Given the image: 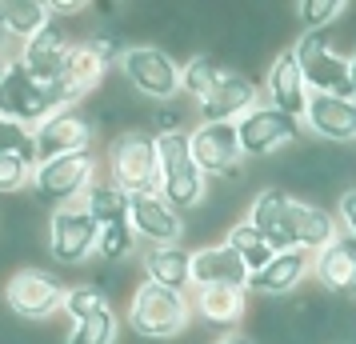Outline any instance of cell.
<instances>
[{"instance_id": "cell-1", "label": "cell", "mask_w": 356, "mask_h": 344, "mask_svg": "<svg viewBox=\"0 0 356 344\" xmlns=\"http://www.w3.org/2000/svg\"><path fill=\"white\" fill-rule=\"evenodd\" d=\"M60 108H76L72 97L65 92V84H40L24 72L20 60H8L4 81H0V120L33 132L36 124H44Z\"/></svg>"}, {"instance_id": "cell-2", "label": "cell", "mask_w": 356, "mask_h": 344, "mask_svg": "<svg viewBox=\"0 0 356 344\" xmlns=\"http://www.w3.org/2000/svg\"><path fill=\"white\" fill-rule=\"evenodd\" d=\"M108 177L129 197H156L161 193V161H156V136L129 129L113 136L108 145Z\"/></svg>"}, {"instance_id": "cell-3", "label": "cell", "mask_w": 356, "mask_h": 344, "mask_svg": "<svg viewBox=\"0 0 356 344\" xmlns=\"http://www.w3.org/2000/svg\"><path fill=\"white\" fill-rule=\"evenodd\" d=\"M156 161H161V200L168 208H196L204 200V172L196 168L188 132H156Z\"/></svg>"}, {"instance_id": "cell-4", "label": "cell", "mask_w": 356, "mask_h": 344, "mask_svg": "<svg viewBox=\"0 0 356 344\" xmlns=\"http://www.w3.org/2000/svg\"><path fill=\"white\" fill-rule=\"evenodd\" d=\"M188 296L172 293V288H161L152 280H140L132 288V304H129V325L136 336L145 341H172L188 328Z\"/></svg>"}, {"instance_id": "cell-5", "label": "cell", "mask_w": 356, "mask_h": 344, "mask_svg": "<svg viewBox=\"0 0 356 344\" xmlns=\"http://www.w3.org/2000/svg\"><path fill=\"white\" fill-rule=\"evenodd\" d=\"M292 56L300 65V76H305L308 92L316 97H348L356 100L353 88V56L332 49V40L324 33H305L296 44H292Z\"/></svg>"}, {"instance_id": "cell-6", "label": "cell", "mask_w": 356, "mask_h": 344, "mask_svg": "<svg viewBox=\"0 0 356 344\" xmlns=\"http://www.w3.org/2000/svg\"><path fill=\"white\" fill-rule=\"evenodd\" d=\"M92 172H97V152H68V156H56V161H40L33 168V193L36 200L44 204H76V197L88 193L92 184Z\"/></svg>"}, {"instance_id": "cell-7", "label": "cell", "mask_w": 356, "mask_h": 344, "mask_svg": "<svg viewBox=\"0 0 356 344\" xmlns=\"http://www.w3.org/2000/svg\"><path fill=\"white\" fill-rule=\"evenodd\" d=\"M120 72L148 100H172L180 92V65L156 44H124Z\"/></svg>"}, {"instance_id": "cell-8", "label": "cell", "mask_w": 356, "mask_h": 344, "mask_svg": "<svg viewBox=\"0 0 356 344\" xmlns=\"http://www.w3.org/2000/svg\"><path fill=\"white\" fill-rule=\"evenodd\" d=\"M65 293L68 288L44 268H17L4 280V304L24 320H49L65 309Z\"/></svg>"}, {"instance_id": "cell-9", "label": "cell", "mask_w": 356, "mask_h": 344, "mask_svg": "<svg viewBox=\"0 0 356 344\" xmlns=\"http://www.w3.org/2000/svg\"><path fill=\"white\" fill-rule=\"evenodd\" d=\"M120 52H124V44H120L116 36H92V40H84V44H72L65 76H60L65 92L72 97V104H76L81 97H88V92L104 81L108 65L120 60Z\"/></svg>"}, {"instance_id": "cell-10", "label": "cell", "mask_w": 356, "mask_h": 344, "mask_svg": "<svg viewBox=\"0 0 356 344\" xmlns=\"http://www.w3.org/2000/svg\"><path fill=\"white\" fill-rule=\"evenodd\" d=\"M92 136H97L92 116H84L81 108H60V113H52L44 124L33 129L36 164L68 156V152H88V148H92Z\"/></svg>"}, {"instance_id": "cell-11", "label": "cell", "mask_w": 356, "mask_h": 344, "mask_svg": "<svg viewBox=\"0 0 356 344\" xmlns=\"http://www.w3.org/2000/svg\"><path fill=\"white\" fill-rule=\"evenodd\" d=\"M97 220L84 213V204H65L49 220V252L60 264H84L97 256Z\"/></svg>"}, {"instance_id": "cell-12", "label": "cell", "mask_w": 356, "mask_h": 344, "mask_svg": "<svg viewBox=\"0 0 356 344\" xmlns=\"http://www.w3.org/2000/svg\"><path fill=\"white\" fill-rule=\"evenodd\" d=\"M236 136H241L244 156H273L276 148L292 145L300 136V120L276 113L273 104H257L248 116L236 120Z\"/></svg>"}, {"instance_id": "cell-13", "label": "cell", "mask_w": 356, "mask_h": 344, "mask_svg": "<svg viewBox=\"0 0 356 344\" xmlns=\"http://www.w3.org/2000/svg\"><path fill=\"white\" fill-rule=\"evenodd\" d=\"M257 104H260L257 81L244 76V72L225 68V76L216 81V88L196 104V116H200V124H236V120L248 116Z\"/></svg>"}, {"instance_id": "cell-14", "label": "cell", "mask_w": 356, "mask_h": 344, "mask_svg": "<svg viewBox=\"0 0 356 344\" xmlns=\"http://www.w3.org/2000/svg\"><path fill=\"white\" fill-rule=\"evenodd\" d=\"M248 224L268 240L273 252L296 248V197L284 188H268L248 204Z\"/></svg>"}, {"instance_id": "cell-15", "label": "cell", "mask_w": 356, "mask_h": 344, "mask_svg": "<svg viewBox=\"0 0 356 344\" xmlns=\"http://www.w3.org/2000/svg\"><path fill=\"white\" fill-rule=\"evenodd\" d=\"M68 52H72V40H68L65 24L52 17L44 28L36 36H29L24 44H20V65H24V72L33 76V81L40 84H60V76H65V65H68Z\"/></svg>"}, {"instance_id": "cell-16", "label": "cell", "mask_w": 356, "mask_h": 344, "mask_svg": "<svg viewBox=\"0 0 356 344\" xmlns=\"http://www.w3.org/2000/svg\"><path fill=\"white\" fill-rule=\"evenodd\" d=\"M188 148H193V161L204 177H228L244 161L236 124H196L188 132Z\"/></svg>"}, {"instance_id": "cell-17", "label": "cell", "mask_w": 356, "mask_h": 344, "mask_svg": "<svg viewBox=\"0 0 356 344\" xmlns=\"http://www.w3.org/2000/svg\"><path fill=\"white\" fill-rule=\"evenodd\" d=\"M300 124H308V132L328 140V145H353L356 140V100L308 92V108L300 116Z\"/></svg>"}, {"instance_id": "cell-18", "label": "cell", "mask_w": 356, "mask_h": 344, "mask_svg": "<svg viewBox=\"0 0 356 344\" xmlns=\"http://www.w3.org/2000/svg\"><path fill=\"white\" fill-rule=\"evenodd\" d=\"M248 268L244 261L225 245H204L193 252V288H216V284H228V288H248Z\"/></svg>"}, {"instance_id": "cell-19", "label": "cell", "mask_w": 356, "mask_h": 344, "mask_svg": "<svg viewBox=\"0 0 356 344\" xmlns=\"http://www.w3.org/2000/svg\"><path fill=\"white\" fill-rule=\"evenodd\" d=\"M129 224L140 240H152V245H177L184 236V220H180L177 208H168L156 197H129Z\"/></svg>"}, {"instance_id": "cell-20", "label": "cell", "mask_w": 356, "mask_h": 344, "mask_svg": "<svg viewBox=\"0 0 356 344\" xmlns=\"http://www.w3.org/2000/svg\"><path fill=\"white\" fill-rule=\"evenodd\" d=\"M308 272H312V252H305V248L273 252V261L264 264L260 272L248 277V293H257V296H284V293H292V288H300Z\"/></svg>"}, {"instance_id": "cell-21", "label": "cell", "mask_w": 356, "mask_h": 344, "mask_svg": "<svg viewBox=\"0 0 356 344\" xmlns=\"http://www.w3.org/2000/svg\"><path fill=\"white\" fill-rule=\"evenodd\" d=\"M264 92H268V104H273L276 113L296 116V120L305 116V108H308V84H305V76H300V65H296L292 49H284L273 60L268 81H264Z\"/></svg>"}, {"instance_id": "cell-22", "label": "cell", "mask_w": 356, "mask_h": 344, "mask_svg": "<svg viewBox=\"0 0 356 344\" xmlns=\"http://www.w3.org/2000/svg\"><path fill=\"white\" fill-rule=\"evenodd\" d=\"M312 277L321 280L328 293L356 296V240L340 232L332 245H324L312 256Z\"/></svg>"}, {"instance_id": "cell-23", "label": "cell", "mask_w": 356, "mask_h": 344, "mask_svg": "<svg viewBox=\"0 0 356 344\" xmlns=\"http://www.w3.org/2000/svg\"><path fill=\"white\" fill-rule=\"evenodd\" d=\"M145 280L184 293L193 284V252L184 245H152L145 252Z\"/></svg>"}, {"instance_id": "cell-24", "label": "cell", "mask_w": 356, "mask_h": 344, "mask_svg": "<svg viewBox=\"0 0 356 344\" xmlns=\"http://www.w3.org/2000/svg\"><path fill=\"white\" fill-rule=\"evenodd\" d=\"M196 312L216 328H232L244 320L248 312V288H228V284H216V288H196Z\"/></svg>"}, {"instance_id": "cell-25", "label": "cell", "mask_w": 356, "mask_h": 344, "mask_svg": "<svg viewBox=\"0 0 356 344\" xmlns=\"http://www.w3.org/2000/svg\"><path fill=\"white\" fill-rule=\"evenodd\" d=\"M340 236V224L337 216L321 208V204H308V200H296V248H305V252H321L324 245H332Z\"/></svg>"}, {"instance_id": "cell-26", "label": "cell", "mask_w": 356, "mask_h": 344, "mask_svg": "<svg viewBox=\"0 0 356 344\" xmlns=\"http://www.w3.org/2000/svg\"><path fill=\"white\" fill-rule=\"evenodd\" d=\"M52 20V4L44 0H0V28L8 33V40H29Z\"/></svg>"}, {"instance_id": "cell-27", "label": "cell", "mask_w": 356, "mask_h": 344, "mask_svg": "<svg viewBox=\"0 0 356 344\" xmlns=\"http://www.w3.org/2000/svg\"><path fill=\"white\" fill-rule=\"evenodd\" d=\"M81 204H84V213L97 220V229L116 224V220H129V193H120L113 181H92Z\"/></svg>"}, {"instance_id": "cell-28", "label": "cell", "mask_w": 356, "mask_h": 344, "mask_svg": "<svg viewBox=\"0 0 356 344\" xmlns=\"http://www.w3.org/2000/svg\"><path fill=\"white\" fill-rule=\"evenodd\" d=\"M220 76H225L220 60H216V56H209V52H196L193 60H184V65H180V92H188V97L200 104V100L216 88V81H220Z\"/></svg>"}, {"instance_id": "cell-29", "label": "cell", "mask_w": 356, "mask_h": 344, "mask_svg": "<svg viewBox=\"0 0 356 344\" xmlns=\"http://www.w3.org/2000/svg\"><path fill=\"white\" fill-rule=\"evenodd\" d=\"M225 245L232 248L236 256H241L248 272H260L264 264L273 261V248H268V240H264V236H260V232L252 229L248 220H241V224H232V229H228Z\"/></svg>"}, {"instance_id": "cell-30", "label": "cell", "mask_w": 356, "mask_h": 344, "mask_svg": "<svg viewBox=\"0 0 356 344\" xmlns=\"http://www.w3.org/2000/svg\"><path fill=\"white\" fill-rule=\"evenodd\" d=\"M132 245H136V232H132L129 220L104 224V229L97 232V256L100 261H108V264H120L132 252Z\"/></svg>"}, {"instance_id": "cell-31", "label": "cell", "mask_w": 356, "mask_h": 344, "mask_svg": "<svg viewBox=\"0 0 356 344\" xmlns=\"http://www.w3.org/2000/svg\"><path fill=\"white\" fill-rule=\"evenodd\" d=\"M116 341V312L104 309L88 320H76L68 332V344H113Z\"/></svg>"}, {"instance_id": "cell-32", "label": "cell", "mask_w": 356, "mask_h": 344, "mask_svg": "<svg viewBox=\"0 0 356 344\" xmlns=\"http://www.w3.org/2000/svg\"><path fill=\"white\" fill-rule=\"evenodd\" d=\"M104 309H108V296L100 293L97 284H76V288L65 293V309L60 312H68V320L76 325V320H88V316H97Z\"/></svg>"}, {"instance_id": "cell-33", "label": "cell", "mask_w": 356, "mask_h": 344, "mask_svg": "<svg viewBox=\"0 0 356 344\" xmlns=\"http://www.w3.org/2000/svg\"><path fill=\"white\" fill-rule=\"evenodd\" d=\"M33 168L36 164L20 152H0V193H20L33 184Z\"/></svg>"}, {"instance_id": "cell-34", "label": "cell", "mask_w": 356, "mask_h": 344, "mask_svg": "<svg viewBox=\"0 0 356 344\" xmlns=\"http://www.w3.org/2000/svg\"><path fill=\"white\" fill-rule=\"evenodd\" d=\"M344 8H348L344 0H300V4H296V13H300V20L308 24V33H324L332 20H340Z\"/></svg>"}, {"instance_id": "cell-35", "label": "cell", "mask_w": 356, "mask_h": 344, "mask_svg": "<svg viewBox=\"0 0 356 344\" xmlns=\"http://www.w3.org/2000/svg\"><path fill=\"white\" fill-rule=\"evenodd\" d=\"M0 152H20V156H29V161L36 164L33 132L20 129V124H8V120H0Z\"/></svg>"}, {"instance_id": "cell-36", "label": "cell", "mask_w": 356, "mask_h": 344, "mask_svg": "<svg viewBox=\"0 0 356 344\" xmlns=\"http://www.w3.org/2000/svg\"><path fill=\"white\" fill-rule=\"evenodd\" d=\"M337 224L344 229V236H353L356 240V188H348L337 204Z\"/></svg>"}, {"instance_id": "cell-37", "label": "cell", "mask_w": 356, "mask_h": 344, "mask_svg": "<svg viewBox=\"0 0 356 344\" xmlns=\"http://www.w3.org/2000/svg\"><path fill=\"white\" fill-rule=\"evenodd\" d=\"M8 49H13V40H8V33L0 28V60H8Z\"/></svg>"}, {"instance_id": "cell-38", "label": "cell", "mask_w": 356, "mask_h": 344, "mask_svg": "<svg viewBox=\"0 0 356 344\" xmlns=\"http://www.w3.org/2000/svg\"><path fill=\"white\" fill-rule=\"evenodd\" d=\"M216 344H257V341H248V336H236V332H232V336H220Z\"/></svg>"}, {"instance_id": "cell-39", "label": "cell", "mask_w": 356, "mask_h": 344, "mask_svg": "<svg viewBox=\"0 0 356 344\" xmlns=\"http://www.w3.org/2000/svg\"><path fill=\"white\" fill-rule=\"evenodd\" d=\"M4 68H8V60H0V81H4Z\"/></svg>"}]
</instances>
